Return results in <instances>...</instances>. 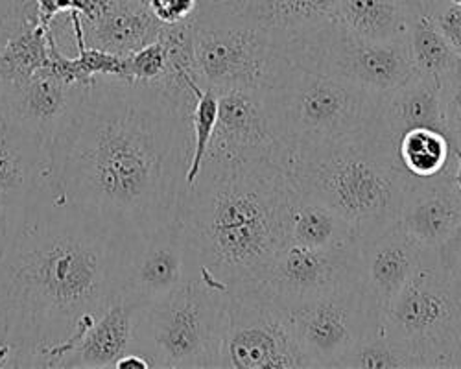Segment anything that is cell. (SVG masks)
<instances>
[{"label":"cell","mask_w":461,"mask_h":369,"mask_svg":"<svg viewBox=\"0 0 461 369\" xmlns=\"http://www.w3.org/2000/svg\"><path fill=\"white\" fill-rule=\"evenodd\" d=\"M288 240L309 248H338L358 242L348 220L321 200L299 191L295 183L288 205Z\"/></svg>","instance_id":"22"},{"label":"cell","mask_w":461,"mask_h":369,"mask_svg":"<svg viewBox=\"0 0 461 369\" xmlns=\"http://www.w3.org/2000/svg\"><path fill=\"white\" fill-rule=\"evenodd\" d=\"M146 4L163 24H176L194 17L200 6L198 0H146Z\"/></svg>","instance_id":"34"},{"label":"cell","mask_w":461,"mask_h":369,"mask_svg":"<svg viewBox=\"0 0 461 369\" xmlns=\"http://www.w3.org/2000/svg\"><path fill=\"white\" fill-rule=\"evenodd\" d=\"M192 45L198 82L216 94L262 89L285 58L255 14L221 6H198L192 17Z\"/></svg>","instance_id":"8"},{"label":"cell","mask_w":461,"mask_h":369,"mask_svg":"<svg viewBox=\"0 0 461 369\" xmlns=\"http://www.w3.org/2000/svg\"><path fill=\"white\" fill-rule=\"evenodd\" d=\"M137 312L139 307L119 298L98 318V321L86 335L65 353L56 369L114 367L122 355L133 349Z\"/></svg>","instance_id":"21"},{"label":"cell","mask_w":461,"mask_h":369,"mask_svg":"<svg viewBox=\"0 0 461 369\" xmlns=\"http://www.w3.org/2000/svg\"><path fill=\"white\" fill-rule=\"evenodd\" d=\"M288 172L299 191L348 220L358 242L397 224L410 179L376 124L351 139L294 152Z\"/></svg>","instance_id":"4"},{"label":"cell","mask_w":461,"mask_h":369,"mask_svg":"<svg viewBox=\"0 0 461 369\" xmlns=\"http://www.w3.org/2000/svg\"><path fill=\"white\" fill-rule=\"evenodd\" d=\"M33 0H0V40L21 21Z\"/></svg>","instance_id":"35"},{"label":"cell","mask_w":461,"mask_h":369,"mask_svg":"<svg viewBox=\"0 0 461 369\" xmlns=\"http://www.w3.org/2000/svg\"><path fill=\"white\" fill-rule=\"evenodd\" d=\"M427 15L456 54H461V4L454 0H429Z\"/></svg>","instance_id":"32"},{"label":"cell","mask_w":461,"mask_h":369,"mask_svg":"<svg viewBox=\"0 0 461 369\" xmlns=\"http://www.w3.org/2000/svg\"><path fill=\"white\" fill-rule=\"evenodd\" d=\"M338 0H262L253 12L285 52L311 33L336 22Z\"/></svg>","instance_id":"23"},{"label":"cell","mask_w":461,"mask_h":369,"mask_svg":"<svg viewBox=\"0 0 461 369\" xmlns=\"http://www.w3.org/2000/svg\"><path fill=\"white\" fill-rule=\"evenodd\" d=\"M411 14L399 0H338L336 22L358 40L392 41L404 37Z\"/></svg>","instance_id":"25"},{"label":"cell","mask_w":461,"mask_h":369,"mask_svg":"<svg viewBox=\"0 0 461 369\" xmlns=\"http://www.w3.org/2000/svg\"><path fill=\"white\" fill-rule=\"evenodd\" d=\"M452 170L436 177H410L399 226L427 249H441L461 228V191Z\"/></svg>","instance_id":"18"},{"label":"cell","mask_w":461,"mask_h":369,"mask_svg":"<svg viewBox=\"0 0 461 369\" xmlns=\"http://www.w3.org/2000/svg\"><path fill=\"white\" fill-rule=\"evenodd\" d=\"M262 0H198L200 6H221L237 12H249L253 14Z\"/></svg>","instance_id":"37"},{"label":"cell","mask_w":461,"mask_h":369,"mask_svg":"<svg viewBox=\"0 0 461 369\" xmlns=\"http://www.w3.org/2000/svg\"><path fill=\"white\" fill-rule=\"evenodd\" d=\"M119 242L117 292L135 307L167 298L194 275L179 220L159 231Z\"/></svg>","instance_id":"12"},{"label":"cell","mask_w":461,"mask_h":369,"mask_svg":"<svg viewBox=\"0 0 461 369\" xmlns=\"http://www.w3.org/2000/svg\"><path fill=\"white\" fill-rule=\"evenodd\" d=\"M144 3H146V0H144Z\"/></svg>","instance_id":"46"},{"label":"cell","mask_w":461,"mask_h":369,"mask_svg":"<svg viewBox=\"0 0 461 369\" xmlns=\"http://www.w3.org/2000/svg\"><path fill=\"white\" fill-rule=\"evenodd\" d=\"M285 58L376 94H388L413 74L406 35L392 41L358 40L338 22L297 41Z\"/></svg>","instance_id":"10"},{"label":"cell","mask_w":461,"mask_h":369,"mask_svg":"<svg viewBox=\"0 0 461 369\" xmlns=\"http://www.w3.org/2000/svg\"><path fill=\"white\" fill-rule=\"evenodd\" d=\"M360 281L358 242L338 248L288 242L276 256L262 284L279 303L292 309Z\"/></svg>","instance_id":"14"},{"label":"cell","mask_w":461,"mask_h":369,"mask_svg":"<svg viewBox=\"0 0 461 369\" xmlns=\"http://www.w3.org/2000/svg\"><path fill=\"white\" fill-rule=\"evenodd\" d=\"M121 242L78 209L50 198L8 230L0 292L37 346L40 367L65 353L119 300Z\"/></svg>","instance_id":"2"},{"label":"cell","mask_w":461,"mask_h":369,"mask_svg":"<svg viewBox=\"0 0 461 369\" xmlns=\"http://www.w3.org/2000/svg\"><path fill=\"white\" fill-rule=\"evenodd\" d=\"M294 181L274 161L205 159L179 209L194 275L230 293L264 283L288 240Z\"/></svg>","instance_id":"3"},{"label":"cell","mask_w":461,"mask_h":369,"mask_svg":"<svg viewBox=\"0 0 461 369\" xmlns=\"http://www.w3.org/2000/svg\"><path fill=\"white\" fill-rule=\"evenodd\" d=\"M399 3L411 14V17L419 14H427L429 0H399Z\"/></svg>","instance_id":"39"},{"label":"cell","mask_w":461,"mask_h":369,"mask_svg":"<svg viewBox=\"0 0 461 369\" xmlns=\"http://www.w3.org/2000/svg\"><path fill=\"white\" fill-rule=\"evenodd\" d=\"M227 293L192 275L167 298L139 307L131 351L153 367L218 369Z\"/></svg>","instance_id":"6"},{"label":"cell","mask_w":461,"mask_h":369,"mask_svg":"<svg viewBox=\"0 0 461 369\" xmlns=\"http://www.w3.org/2000/svg\"><path fill=\"white\" fill-rule=\"evenodd\" d=\"M380 330L402 347L419 369H454L461 342V292L454 274L432 251L395 295Z\"/></svg>","instance_id":"7"},{"label":"cell","mask_w":461,"mask_h":369,"mask_svg":"<svg viewBox=\"0 0 461 369\" xmlns=\"http://www.w3.org/2000/svg\"><path fill=\"white\" fill-rule=\"evenodd\" d=\"M402 170L415 179L436 177L454 168L450 139L430 128L408 130L395 146Z\"/></svg>","instance_id":"26"},{"label":"cell","mask_w":461,"mask_h":369,"mask_svg":"<svg viewBox=\"0 0 461 369\" xmlns=\"http://www.w3.org/2000/svg\"><path fill=\"white\" fill-rule=\"evenodd\" d=\"M35 6H37V15H40L41 24L50 28L52 21L59 14L72 10V0H35Z\"/></svg>","instance_id":"36"},{"label":"cell","mask_w":461,"mask_h":369,"mask_svg":"<svg viewBox=\"0 0 461 369\" xmlns=\"http://www.w3.org/2000/svg\"><path fill=\"white\" fill-rule=\"evenodd\" d=\"M6 235H8V228L5 224H0V251H3V248H5Z\"/></svg>","instance_id":"43"},{"label":"cell","mask_w":461,"mask_h":369,"mask_svg":"<svg viewBox=\"0 0 461 369\" xmlns=\"http://www.w3.org/2000/svg\"><path fill=\"white\" fill-rule=\"evenodd\" d=\"M126 70L130 82H158L167 70V50L158 40L126 56Z\"/></svg>","instance_id":"31"},{"label":"cell","mask_w":461,"mask_h":369,"mask_svg":"<svg viewBox=\"0 0 461 369\" xmlns=\"http://www.w3.org/2000/svg\"><path fill=\"white\" fill-rule=\"evenodd\" d=\"M49 30L35 0L21 21L0 40V84H17L49 65Z\"/></svg>","instance_id":"24"},{"label":"cell","mask_w":461,"mask_h":369,"mask_svg":"<svg viewBox=\"0 0 461 369\" xmlns=\"http://www.w3.org/2000/svg\"><path fill=\"white\" fill-rule=\"evenodd\" d=\"M56 198L52 154L26 131L0 121V224L8 230Z\"/></svg>","instance_id":"15"},{"label":"cell","mask_w":461,"mask_h":369,"mask_svg":"<svg viewBox=\"0 0 461 369\" xmlns=\"http://www.w3.org/2000/svg\"><path fill=\"white\" fill-rule=\"evenodd\" d=\"M294 332L309 369L338 362L380 330V314L362 281L290 309Z\"/></svg>","instance_id":"11"},{"label":"cell","mask_w":461,"mask_h":369,"mask_svg":"<svg viewBox=\"0 0 461 369\" xmlns=\"http://www.w3.org/2000/svg\"><path fill=\"white\" fill-rule=\"evenodd\" d=\"M260 98L267 126L290 159L303 148L351 139L373 128L382 94L283 58Z\"/></svg>","instance_id":"5"},{"label":"cell","mask_w":461,"mask_h":369,"mask_svg":"<svg viewBox=\"0 0 461 369\" xmlns=\"http://www.w3.org/2000/svg\"><path fill=\"white\" fill-rule=\"evenodd\" d=\"M441 87L443 84L436 78L411 74L402 86L382 94L375 121L376 128L393 146H397L401 135L413 128H430L447 135Z\"/></svg>","instance_id":"20"},{"label":"cell","mask_w":461,"mask_h":369,"mask_svg":"<svg viewBox=\"0 0 461 369\" xmlns=\"http://www.w3.org/2000/svg\"><path fill=\"white\" fill-rule=\"evenodd\" d=\"M114 367L117 369H128V367H137V369H153V362L139 353V351H128L126 355H122L117 364H114Z\"/></svg>","instance_id":"38"},{"label":"cell","mask_w":461,"mask_h":369,"mask_svg":"<svg viewBox=\"0 0 461 369\" xmlns=\"http://www.w3.org/2000/svg\"><path fill=\"white\" fill-rule=\"evenodd\" d=\"M406 43L413 74L436 78L441 84L450 80L459 54L452 50L427 14H419L410 19Z\"/></svg>","instance_id":"27"},{"label":"cell","mask_w":461,"mask_h":369,"mask_svg":"<svg viewBox=\"0 0 461 369\" xmlns=\"http://www.w3.org/2000/svg\"><path fill=\"white\" fill-rule=\"evenodd\" d=\"M454 3H457V4H461V0H454Z\"/></svg>","instance_id":"45"},{"label":"cell","mask_w":461,"mask_h":369,"mask_svg":"<svg viewBox=\"0 0 461 369\" xmlns=\"http://www.w3.org/2000/svg\"><path fill=\"white\" fill-rule=\"evenodd\" d=\"M190 93L194 98H192V107L188 115L192 148L186 170V187L194 183L198 174L202 172L218 119V94L214 91L203 89L198 80H192Z\"/></svg>","instance_id":"28"},{"label":"cell","mask_w":461,"mask_h":369,"mask_svg":"<svg viewBox=\"0 0 461 369\" xmlns=\"http://www.w3.org/2000/svg\"><path fill=\"white\" fill-rule=\"evenodd\" d=\"M163 26L144 0H105L96 17L84 21L87 47L122 58L158 41Z\"/></svg>","instance_id":"19"},{"label":"cell","mask_w":461,"mask_h":369,"mask_svg":"<svg viewBox=\"0 0 461 369\" xmlns=\"http://www.w3.org/2000/svg\"><path fill=\"white\" fill-rule=\"evenodd\" d=\"M452 274H454V279H456V283H457V288H459V292H461V249H459L457 261H456V265H454V270H452Z\"/></svg>","instance_id":"41"},{"label":"cell","mask_w":461,"mask_h":369,"mask_svg":"<svg viewBox=\"0 0 461 369\" xmlns=\"http://www.w3.org/2000/svg\"><path fill=\"white\" fill-rule=\"evenodd\" d=\"M441 104L450 144L461 150V80H448L443 84Z\"/></svg>","instance_id":"33"},{"label":"cell","mask_w":461,"mask_h":369,"mask_svg":"<svg viewBox=\"0 0 461 369\" xmlns=\"http://www.w3.org/2000/svg\"><path fill=\"white\" fill-rule=\"evenodd\" d=\"M40 367L37 346L19 314L0 292V369Z\"/></svg>","instance_id":"29"},{"label":"cell","mask_w":461,"mask_h":369,"mask_svg":"<svg viewBox=\"0 0 461 369\" xmlns=\"http://www.w3.org/2000/svg\"><path fill=\"white\" fill-rule=\"evenodd\" d=\"M452 150H454V172H452V177H454V181L457 184V189L461 191V150H457V148H452ZM457 233H461V228H459Z\"/></svg>","instance_id":"40"},{"label":"cell","mask_w":461,"mask_h":369,"mask_svg":"<svg viewBox=\"0 0 461 369\" xmlns=\"http://www.w3.org/2000/svg\"><path fill=\"white\" fill-rule=\"evenodd\" d=\"M218 369H309L290 309L264 284L227 293Z\"/></svg>","instance_id":"9"},{"label":"cell","mask_w":461,"mask_h":369,"mask_svg":"<svg viewBox=\"0 0 461 369\" xmlns=\"http://www.w3.org/2000/svg\"><path fill=\"white\" fill-rule=\"evenodd\" d=\"M87 86L63 82L47 65L23 82L0 84V121L35 137L52 154L70 131Z\"/></svg>","instance_id":"13"},{"label":"cell","mask_w":461,"mask_h":369,"mask_svg":"<svg viewBox=\"0 0 461 369\" xmlns=\"http://www.w3.org/2000/svg\"><path fill=\"white\" fill-rule=\"evenodd\" d=\"M450 80H461V54L457 56V61H456V67H454Z\"/></svg>","instance_id":"42"},{"label":"cell","mask_w":461,"mask_h":369,"mask_svg":"<svg viewBox=\"0 0 461 369\" xmlns=\"http://www.w3.org/2000/svg\"><path fill=\"white\" fill-rule=\"evenodd\" d=\"M358 244L362 284L382 321L395 295L425 265L432 249L420 246L399 226V221Z\"/></svg>","instance_id":"17"},{"label":"cell","mask_w":461,"mask_h":369,"mask_svg":"<svg viewBox=\"0 0 461 369\" xmlns=\"http://www.w3.org/2000/svg\"><path fill=\"white\" fill-rule=\"evenodd\" d=\"M336 369H419L417 362L382 330L345 355Z\"/></svg>","instance_id":"30"},{"label":"cell","mask_w":461,"mask_h":369,"mask_svg":"<svg viewBox=\"0 0 461 369\" xmlns=\"http://www.w3.org/2000/svg\"><path fill=\"white\" fill-rule=\"evenodd\" d=\"M205 159L274 161L288 168V154L267 126L260 89H233L218 94V119Z\"/></svg>","instance_id":"16"},{"label":"cell","mask_w":461,"mask_h":369,"mask_svg":"<svg viewBox=\"0 0 461 369\" xmlns=\"http://www.w3.org/2000/svg\"><path fill=\"white\" fill-rule=\"evenodd\" d=\"M454 367L461 369V342H459V347H457V353H456V360H454Z\"/></svg>","instance_id":"44"},{"label":"cell","mask_w":461,"mask_h":369,"mask_svg":"<svg viewBox=\"0 0 461 369\" xmlns=\"http://www.w3.org/2000/svg\"><path fill=\"white\" fill-rule=\"evenodd\" d=\"M190 107L161 82L96 76L52 152L56 198L117 240L172 226L186 189Z\"/></svg>","instance_id":"1"}]
</instances>
